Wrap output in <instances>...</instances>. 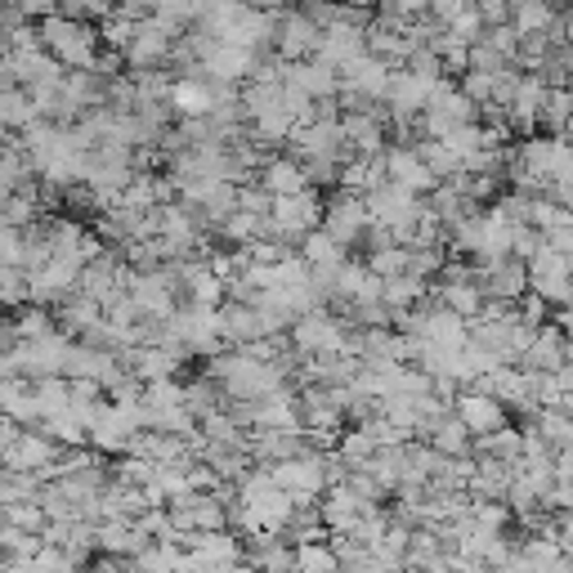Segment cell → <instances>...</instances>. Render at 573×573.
Segmentation results:
<instances>
[{"mask_svg": "<svg viewBox=\"0 0 573 573\" xmlns=\"http://www.w3.org/2000/svg\"><path fill=\"white\" fill-rule=\"evenodd\" d=\"M346 488H350V493H355L363 506H381V502H386L381 484H377L368 470H350V475H346Z\"/></svg>", "mask_w": 573, "mask_h": 573, "instance_id": "46", "label": "cell"}, {"mask_svg": "<svg viewBox=\"0 0 573 573\" xmlns=\"http://www.w3.org/2000/svg\"><path fill=\"white\" fill-rule=\"evenodd\" d=\"M470 457H475V462L515 466V462H519V430H515V426H502V430H493V435L470 439Z\"/></svg>", "mask_w": 573, "mask_h": 573, "instance_id": "24", "label": "cell"}, {"mask_svg": "<svg viewBox=\"0 0 573 573\" xmlns=\"http://www.w3.org/2000/svg\"><path fill=\"white\" fill-rule=\"evenodd\" d=\"M421 444H426V448H435L439 457H470V435H466V426H462L453 412H448V417H444V421H439Z\"/></svg>", "mask_w": 573, "mask_h": 573, "instance_id": "27", "label": "cell"}, {"mask_svg": "<svg viewBox=\"0 0 573 573\" xmlns=\"http://www.w3.org/2000/svg\"><path fill=\"white\" fill-rule=\"evenodd\" d=\"M72 292H77V269L64 260H50L46 269L28 273V305L37 310H59Z\"/></svg>", "mask_w": 573, "mask_h": 573, "instance_id": "13", "label": "cell"}, {"mask_svg": "<svg viewBox=\"0 0 573 573\" xmlns=\"http://www.w3.org/2000/svg\"><path fill=\"white\" fill-rule=\"evenodd\" d=\"M28 305V273L19 264H0V310Z\"/></svg>", "mask_w": 573, "mask_h": 573, "instance_id": "39", "label": "cell"}, {"mask_svg": "<svg viewBox=\"0 0 573 573\" xmlns=\"http://www.w3.org/2000/svg\"><path fill=\"white\" fill-rule=\"evenodd\" d=\"M381 166H386V179L399 184V188H408L412 197H430L435 184H439V179L421 166V157L412 153V144H390V148L381 153Z\"/></svg>", "mask_w": 573, "mask_h": 573, "instance_id": "14", "label": "cell"}, {"mask_svg": "<svg viewBox=\"0 0 573 573\" xmlns=\"http://www.w3.org/2000/svg\"><path fill=\"white\" fill-rule=\"evenodd\" d=\"M341 573H399V569H395V564H386V560H377L372 551H363V555L346 560V564H341Z\"/></svg>", "mask_w": 573, "mask_h": 573, "instance_id": "48", "label": "cell"}, {"mask_svg": "<svg viewBox=\"0 0 573 573\" xmlns=\"http://www.w3.org/2000/svg\"><path fill=\"white\" fill-rule=\"evenodd\" d=\"M126 297H130V305L139 310V319H153V323L171 319L175 305H179L171 264H162V269H153V273H130V278H126Z\"/></svg>", "mask_w": 573, "mask_h": 573, "instance_id": "5", "label": "cell"}, {"mask_svg": "<svg viewBox=\"0 0 573 573\" xmlns=\"http://www.w3.org/2000/svg\"><path fill=\"white\" fill-rule=\"evenodd\" d=\"M368 273H377V278L408 273V246H381V251H372L368 255Z\"/></svg>", "mask_w": 573, "mask_h": 573, "instance_id": "44", "label": "cell"}, {"mask_svg": "<svg viewBox=\"0 0 573 573\" xmlns=\"http://www.w3.org/2000/svg\"><path fill=\"white\" fill-rule=\"evenodd\" d=\"M286 341L301 359H323V355H355L350 350V328L332 314V310H314L301 314L292 328H286Z\"/></svg>", "mask_w": 573, "mask_h": 573, "instance_id": "2", "label": "cell"}, {"mask_svg": "<svg viewBox=\"0 0 573 573\" xmlns=\"http://www.w3.org/2000/svg\"><path fill=\"white\" fill-rule=\"evenodd\" d=\"M14 435H19V426H14V421H6V417H0V457H6V448L14 444Z\"/></svg>", "mask_w": 573, "mask_h": 573, "instance_id": "52", "label": "cell"}, {"mask_svg": "<svg viewBox=\"0 0 573 573\" xmlns=\"http://www.w3.org/2000/svg\"><path fill=\"white\" fill-rule=\"evenodd\" d=\"M475 10H479V19H484V32H488V28H502V23L511 19V6H506V0H479Z\"/></svg>", "mask_w": 573, "mask_h": 573, "instance_id": "49", "label": "cell"}, {"mask_svg": "<svg viewBox=\"0 0 573 573\" xmlns=\"http://www.w3.org/2000/svg\"><path fill=\"white\" fill-rule=\"evenodd\" d=\"M466 6H475V0H426V19L435 23V28H444L457 10H466Z\"/></svg>", "mask_w": 573, "mask_h": 573, "instance_id": "47", "label": "cell"}, {"mask_svg": "<svg viewBox=\"0 0 573 573\" xmlns=\"http://www.w3.org/2000/svg\"><path fill=\"white\" fill-rule=\"evenodd\" d=\"M166 328L179 337V346L188 355H220L224 341H220V314L206 310V305H175V314L166 319Z\"/></svg>", "mask_w": 573, "mask_h": 573, "instance_id": "7", "label": "cell"}, {"mask_svg": "<svg viewBox=\"0 0 573 573\" xmlns=\"http://www.w3.org/2000/svg\"><path fill=\"white\" fill-rule=\"evenodd\" d=\"M319 37H323V32H319L301 10H278V23H273V50H278L282 64L314 59Z\"/></svg>", "mask_w": 573, "mask_h": 573, "instance_id": "11", "label": "cell"}, {"mask_svg": "<svg viewBox=\"0 0 573 573\" xmlns=\"http://www.w3.org/2000/svg\"><path fill=\"white\" fill-rule=\"evenodd\" d=\"M551 6H555V0H551Z\"/></svg>", "mask_w": 573, "mask_h": 573, "instance_id": "55", "label": "cell"}, {"mask_svg": "<svg viewBox=\"0 0 573 573\" xmlns=\"http://www.w3.org/2000/svg\"><path fill=\"white\" fill-rule=\"evenodd\" d=\"M37 37H41V50L64 68V72H90L99 64V32L95 23H77V19H64V14H50L37 23Z\"/></svg>", "mask_w": 573, "mask_h": 573, "instance_id": "1", "label": "cell"}, {"mask_svg": "<svg viewBox=\"0 0 573 573\" xmlns=\"http://www.w3.org/2000/svg\"><path fill=\"white\" fill-rule=\"evenodd\" d=\"M359 55H368V50H363V28H328V32L319 37V50H314V59L328 64L332 72H341V68L355 64Z\"/></svg>", "mask_w": 573, "mask_h": 573, "instance_id": "20", "label": "cell"}, {"mask_svg": "<svg viewBox=\"0 0 573 573\" xmlns=\"http://www.w3.org/2000/svg\"><path fill=\"white\" fill-rule=\"evenodd\" d=\"M184 408H188V417H193V421H202V417H211V412H220V408H224V395H220V386L206 377V381L184 386Z\"/></svg>", "mask_w": 573, "mask_h": 573, "instance_id": "36", "label": "cell"}, {"mask_svg": "<svg viewBox=\"0 0 573 573\" xmlns=\"http://www.w3.org/2000/svg\"><path fill=\"white\" fill-rule=\"evenodd\" d=\"M314 511H319V524H323L328 533H346L368 506H363L346 484H337V488H323V502H314Z\"/></svg>", "mask_w": 573, "mask_h": 573, "instance_id": "21", "label": "cell"}, {"mask_svg": "<svg viewBox=\"0 0 573 573\" xmlns=\"http://www.w3.org/2000/svg\"><path fill=\"white\" fill-rule=\"evenodd\" d=\"M50 332H59V328H55V319H50L46 310H23V314L14 319V337H19V341H41V337H50Z\"/></svg>", "mask_w": 573, "mask_h": 573, "instance_id": "45", "label": "cell"}, {"mask_svg": "<svg viewBox=\"0 0 573 573\" xmlns=\"http://www.w3.org/2000/svg\"><path fill=\"white\" fill-rule=\"evenodd\" d=\"M10 197H14L10 188H0V211H6V206H10Z\"/></svg>", "mask_w": 573, "mask_h": 573, "instance_id": "53", "label": "cell"}, {"mask_svg": "<svg viewBox=\"0 0 573 573\" xmlns=\"http://www.w3.org/2000/svg\"><path fill=\"white\" fill-rule=\"evenodd\" d=\"M368 224H372V220H368L363 197H355V193H332V197L323 202V220H319V229H323L341 251L363 246Z\"/></svg>", "mask_w": 573, "mask_h": 573, "instance_id": "6", "label": "cell"}, {"mask_svg": "<svg viewBox=\"0 0 573 573\" xmlns=\"http://www.w3.org/2000/svg\"><path fill=\"white\" fill-rule=\"evenodd\" d=\"M99 319H104V310H99L95 301H86L81 292H72V297L59 305V332H64L68 341H81Z\"/></svg>", "mask_w": 573, "mask_h": 573, "instance_id": "26", "label": "cell"}, {"mask_svg": "<svg viewBox=\"0 0 573 573\" xmlns=\"http://www.w3.org/2000/svg\"><path fill=\"white\" fill-rule=\"evenodd\" d=\"M297 251H301V260H305L310 269H319V264H346V260H350V255H346V251H341V246H337V242H332L323 229L305 233Z\"/></svg>", "mask_w": 573, "mask_h": 573, "instance_id": "33", "label": "cell"}, {"mask_svg": "<svg viewBox=\"0 0 573 573\" xmlns=\"http://www.w3.org/2000/svg\"><path fill=\"white\" fill-rule=\"evenodd\" d=\"M453 417L466 426V435H470V439H479V435H493V430L511 426L506 408H502L497 399L479 395V390H457V399H453Z\"/></svg>", "mask_w": 573, "mask_h": 573, "instance_id": "15", "label": "cell"}, {"mask_svg": "<svg viewBox=\"0 0 573 573\" xmlns=\"http://www.w3.org/2000/svg\"><path fill=\"white\" fill-rule=\"evenodd\" d=\"M59 444L37 426V430H19L14 435V444L6 448V457H0V466H6V470H23V475H46L55 462H59Z\"/></svg>", "mask_w": 573, "mask_h": 573, "instance_id": "10", "label": "cell"}, {"mask_svg": "<svg viewBox=\"0 0 573 573\" xmlns=\"http://www.w3.org/2000/svg\"><path fill=\"white\" fill-rule=\"evenodd\" d=\"M542 246H546V251H555V255H573V224L542 233Z\"/></svg>", "mask_w": 573, "mask_h": 573, "instance_id": "51", "label": "cell"}, {"mask_svg": "<svg viewBox=\"0 0 573 573\" xmlns=\"http://www.w3.org/2000/svg\"><path fill=\"white\" fill-rule=\"evenodd\" d=\"M19 246H23V233L0 224V264H19Z\"/></svg>", "mask_w": 573, "mask_h": 573, "instance_id": "50", "label": "cell"}, {"mask_svg": "<svg viewBox=\"0 0 573 573\" xmlns=\"http://www.w3.org/2000/svg\"><path fill=\"white\" fill-rule=\"evenodd\" d=\"M264 470H269L273 488H282L292 502H314L328 488V453L323 448H310L292 462H278V466H264Z\"/></svg>", "mask_w": 573, "mask_h": 573, "instance_id": "4", "label": "cell"}, {"mask_svg": "<svg viewBox=\"0 0 573 573\" xmlns=\"http://www.w3.org/2000/svg\"><path fill=\"white\" fill-rule=\"evenodd\" d=\"M37 171H32V162H28V153H23V144L19 139H6L0 144V188H19V184H28Z\"/></svg>", "mask_w": 573, "mask_h": 573, "instance_id": "30", "label": "cell"}, {"mask_svg": "<svg viewBox=\"0 0 573 573\" xmlns=\"http://www.w3.org/2000/svg\"><path fill=\"white\" fill-rule=\"evenodd\" d=\"M148 546V537L135 528V519H104L95 524V551L117 555V560H135Z\"/></svg>", "mask_w": 573, "mask_h": 573, "instance_id": "19", "label": "cell"}, {"mask_svg": "<svg viewBox=\"0 0 573 573\" xmlns=\"http://www.w3.org/2000/svg\"><path fill=\"white\" fill-rule=\"evenodd\" d=\"M41 546H46V537H37V533H14V528L0 524V555H6L10 564H14V560H32Z\"/></svg>", "mask_w": 573, "mask_h": 573, "instance_id": "41", "label": "cell"}, {"mask_svg": "<svg viewBox=\"0 0 573 573\" xmlns=\"http://www.w3.org/2000/svg\"><path fill=\"white\" fill-rule=\"evenodd\" d=\"M444 32H448V37H457L462 46H475V41L484 37V19H479V10H475V6H466V10H457V14L444 23Z\"/></svg>", "mask_w": 573, "mask_h": 573, "instance_id": "42", "label": "cell"}, {"mask_svg": "<svg viewBox=\"0 0 573 573\" xmlns=\"http://www.w3.org/2000/svg\"><path fill=\"white\" fill-rule=\"evenodd\" d=\"M255 184H260L269 197H292V193H305V188H310L301 162H297V157H286V153L264 157V166L255 171Z\"/></svg>", "mask_w": 573, "mask_h": 573, "instance_id": "18", "label": "cell"}, {"mask_svg": "<svg viewBox=\"0 0 573 573\" xmlns=\"http://www.w3.org/2000/svg\"><path fill=\"white\" fill-rule=\"evenodd\" d=\"M386 81H390V68L381 59H372V55H359L355 64H346L337 72V86L350 90V95H359V99H368V104H377L386 95Z\"/></svg>", "mask_w": 573, "mask_h": 573, "instance_id": "17", "label": "cell"}, {"mask_svg": "<svg viewBox=\"0 0 573 573\" xmlns=\"http://www.w3.org/2000/svg\"><path fill=\"white\" fill-rule=\"evenodd\" d=\"M466 524L475 533H488V537H502L511 528V506L506 502H470L466 511Z\"/></svg>", "mask_w": 573, "mask_h": 573, "instance_id": "31", "label": "cell"}, {"mask_svg": "<svg viewBox=\"0 0 573 573\" xmlns=\"http://www.w3.org/2000/svg\"><path fill=\"white\" fill-rule=\"evenodd\" d=\"M511 6V28H515V37H546V28L555 23V14H560V6H551V0H506Z\"/></svg>", "mask_w": 573, "mask_h": 573, "instance_id": "22", "label": "cell"}, {"mask_svg": "<svg viewBox=\"0 0 573 573\" xmlns=\"http://www.w3.org/2000/svg\"><path fill=\"white\" fill-rule=\"evenodd\" d=\"M292 564H297V573H341V564H337L328 537H323V542H301V546H292Z\"/></svg>", "mask_w": 573, "mask_h": 573, "instance_id": "32", "label": "cell"}, {"mask_svg": "<svg viewBox=\"0 0 573 573\" xmlns=\"http://www.w3.org/2000/svg\"><path fill=\"white\" fill-rule=\"evenodd\" d=\"M537 126H546L551 135H564V126H569V90H546Z\"/></svg>", "mask_w": 573, "mask_h": 573, "instance_id": "43", "label": "cell"}, {"mask_svg": "<svg viewBox=\"0 0 573 573\" xmlns=\"http://www.w3.org/2000/svg\"><path fill=\"white\" fill-rule=\"evenodd\" d=\"M175 41H179V32H171V28L157 23V19H144V23L135 28L130 50H126L122 59H126L130 72H153V68H166V64H171Z\"/></svg>", "mask_w": 573, "mask_h": 573, "instance_id": "8", "label": "cell"}, {"mask_svg": "<svg viewBox=\"0 0 573 573\" xmlns=\"http://www.w3.org/2000/svg\"><path fill=\"white\" fill-rule=\"evenodd\" d=\"M412 153L421 157V166H426V171H430L439 184L457 175V157H453V153H448L439 139H417V144H412Z\"/></svg>", "mask_w": 573, "mask_h": 573, "instance_id": "38", "label": "cell"}, {"mask_svg": "<svg viewBox=\"0 0 573 573\" xmlns=\"http://www.w3.org/2000/svg\"><path fill=\"white\" fill-rule=\"evenodd\" d=\"M515 368H519V372H560V368H569V341H564V328L542 323V328L528 337V346H524V355L515 359Z\"/></svg>", "mask_w": 573, "mask_h": 573, "instance_id": "12", "label": "cell"}, {"mask_svg": "<svg viewBox=\"0 0 573 573\" xmlns=\"http://www.w3.org/2000/svg\"><path fill=\"white\" fill-rule=\"evenodd\" d=\"M32 399H37V412L41 421L68 412V381L64 377H46V381H32Z\"/></svg>", "mask_w": 573, "mask_h": 573, "instance_id": "35", "label": "cell"}, {"mask_svg": "<svg viewBox=\"0 0 573 573\" xmlns=\"http://www.w3.org/2000/svg\"><path fill=\"white\" fill-rule=\"evenodd\" d=\"M337 184H341V193L368 197L372 188H381V184H386V166H381V157H350V162L341 166Z\"/></svg>", "mask_w": 573, "mask_h": 573, "instance_id": "23", "label": "cell"}, {"mask_svg": "<svg viewBox=\"0 0 573 573\" xmlns=\"http://www.w3.org/2000/svg\"><path fill=\"white\" fill-rule=\"evenodd\" d=\"M32 122H41V117H37L28 90L0 86V126H6V130H23V126H32Z\"/></svg>", "mask_w": 573, "mask_h": 573, "instance_id": "28", "label": "cell"}, {"mask_svg": "<svg viewBox=\"0 0 573 573\" xmlns=\"http://www.w3.org/2000/svg\"><path fill=\"white\" fill-rule=\"evenodd\" d=\"M319 220H323V202H319L314 188L292 193V197H273V206H269V237L282 242L286 251H297L301 237L319 229Z\"/></svg>", "mask_w": 573, "mask_h": 573, "instance_id": "3", "label": "cell"}, {"mask_svg": "<svg viewBox=\"0 0 573 573\" xmlns=\"http://www.w3.org/2000/svg\"><path fill=\"white\" fill-rule=\"evenodd\" d=\"M135 28H139V23H130V19H122V14H108L95 32H99V46H108V55L122 59V55L130 50V41H135Z\"/></svg>", "mask_w": 573, "mask_h": 573, "instance_id": "40", "label": "cell"}, {"mask_svg": "<svg viewBox=\"0 0 573 573\" xmlns=\"http://www.w3.org/2000/svg\"><path fill=\"white\" fill-rule=\"evenodd\" d=\"M475 286L484 292V301H502V305H515L524 292H528V273H524V260L515 255H502L493 264H475Z\"/></svg>", "mask_w": 573, "mask_h": 573, "instance_id": "9", "label": "cell"}, {"mask_svg": "<svg viewBox=\"0 0 573 573\" xmlns=\"http://www.w3.org/2000/svg\"><path fill=\"white\" fill-rule=\"evenodd\" d=\"M533 435L546 444V448H569V439H573V421H569V412H560V408H537L533 412Z\"/></svg>", "mask_w": 573, "mask_h": 573, "instance_id": "29", "label": "cell"}, {"mask_svg": "<svg viewBox=\"0 0 573 573\" xmlns=\"http://www.w3.org/2000/svg\"><path fill=\"white\" fill-rule=\"evenodd\" d=\"M0 524L6 528H14V533H46V511L37 506V502H19V506H0Z\"/></svg>", "mask_w": 573, "mask_h": 573, "instance_id": "37", "label": "cell"}, {"mask_svg": "<svg viewBox=\"0 0 573 573\" xmlns=\"http://www.w3.org/2000/svg\"><path fill=\"white\" fill-rule=\"evenodd\" d=\"M282 86L297 90L301 99H337V72L319 59H301V64H282Z\"/></svg>", "mask_w": 573, "mask_h": 573, "instance_id": "16", "label": "cell"}, {"mask_svg": "<svg viewBox=\"0 0 573 573\" xmlns=\"http://www.w3.org/2000/svg\"><path fill=\"white\" fill-rule=\"evenodd\" d=\"M41 479L23 475V470H6L0 466V506H19V502H37Z\"/></svg>", "mask_w": 573, "mask_h": 573, "instance_id": "34", "label": "cell"}, {"mask_svg": "<svg viewBox=\"0 0 573 573\" xmlns=\"http://www.w3.org/2000/svg\"><path fill=\"white\" fill-rule=\"evenodd\" d=\"M6 135H10V130H6V126H0V144H6Z\"/></svg>", "mask_w": 573, "mask_h": 573, "instance_id": "54", "label": "cell"}, {"mask_svg": "<svg viewBox=\"0 0 573 573\" xmlns=\"http://www.w3.org/2000/svg\"><path fill=\"white\" fill-rule=\"evenodd\" d=\"M377 484H381V493L390 497L399 484H404V475H408V444H395V448H377L372 453V462L363 466Z\"/></svg>", "mask_w": 573, "mask_h": 573, "instance_id": "25", "label": "cell"}]
</instances>
